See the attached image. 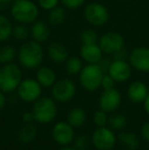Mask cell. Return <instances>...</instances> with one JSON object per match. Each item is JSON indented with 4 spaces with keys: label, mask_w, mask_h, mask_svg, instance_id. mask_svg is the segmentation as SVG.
Segmentation results:
<instances>
[{
    "label": "cell",
    "mask_w": 149,
    "mask_h": 150,
    "mask_svg": "<svg viewBox=\"0 0 149 150\" xmlns=\"http://www.w3.org/2000/svg\"><path fill=\"white\" fill-rule=\"evenodd\" d=\"M45 56V51L42 44L34 40L23 42L18 49V61L20 67L26 69H37L42 65Z\"/></svg>",
    "instance_id": "1"
},
{
    "label": "cell",
    "mask_w": 149,
    "mask_h": 150,
    "mask_svg": "<svg viewBox=\"0 0 149 150\" xmlns=\"http://www.w3.org/2000/svg\"><path fill=\"white\" fill-rule=\"evenodd\" d=\"M10 16L18 24L32 25L39 18L40 8L32 0H16L9 8Z\"/></svg>",
    "instance_id": "2"
},
{
    "label": "cell",
    "mask_w": 149,
    "mask_h": 150,
    "mask_svg": "<svg viewBox=\"0 0 149 150\" xmlns=\"http://www.w3.org/2000/svg\"><path fill=\"white\" fill-rule=\"evenodd\" d=\"M32 112L35 117V122L42 125L52 122L57 115V104L52 97L41 96L34 102Z\"/></svg>",
    "instance_id": "3"
},
{
    "label": "cell",
    "mask_w": 149,
    "mask_h": 150,
    "mask_svg": "<svg viewBox=\"0 0 149 150\" xmlns=\"http://www.w3.org/2000/svg\"><path fill=\"white\" fill-rule=\"evenodd\" d=\"M23 80L20 67L14 62L1 64L0 67V91L3 93H11L16 91Z\"/></svg>",
    "instance_id": "4"
},
{
    "label": "cell",
    "mask_w": 149,
    "mask_h": 150,
    "mask_svg": "<svg viewBox=\"0 0 149 150\" xmlns=\"http://www.w3.org/2000/svg\"><path fill=\"white\" fill-rule=\"evenodd\" d=\"M104 74V71L98 63H87L79 74V83L87 92H95L101 87V81Z\"/></svg>",
    "instance_id": "5"
},
{
    "label": "cell",
    "mask_w": 149,
    "mask_h": 150,
    "mask_svg": "<svg viewBox=\"0 0 149 150\" xmlns=\"http://www.w3.org/2000/svg\"><path fill=\"white\" fill-rule=\"evenodd\" d=\"M83 16L85 21L93 28H102L110 18L108 8L99 2H90L84 7Z\"/></svg>",
    "instance_id": "6"
},
{
    "label": "cell",
    "mask_w": 149,
    "mask_h": 150,
    "mask_svg": "<svg viewBox=\"0 0 149 150\" xmlns=\"http://www.w3.org/2000/svg\"><path fill=\"white\" fill-rule=\"evenodd\" d=\"M77 94V85L70 78H62L56 80L51 87L52 98L59 103H66L71 101Z\"/></svg>",
    "instance_id": "7"
},
{
    "label": "cell",
    "mask_w": 149,
    "mask_h": 150,
    "mask_svg": "<svg viewBox=\"0 0 149 150\" xmlns=\"http://www.w3.org/2000/svg\"><path fill=\"white\" fill-rule=\"evenodd\" d=\"M117 142L114 131L107 127H97L91 136V143L97 150H112Z\"/></svg>",
    "instance_id": "8"
},
{
    "label": "cell",
    "mask_w": 149,
    "mask_h": 150,
    "mask_svg": "<svg viewBox=\"0 0 149 150\" xmlns=\"http://www.w3.org/2000/svg\"><path fill=\"white\" fill-rule=\"evenodd\" d=\"M42 86L36 79L26 78L23 79L18 85L16 93L18 98L26 103H34L42 96Z\"/></svg>",
    "instance_id": "9"
},
{
    "label": "cell",
    "mask_w": 149,
    "mask_h": 150,
    "mask_svg": "<svg viewBox=\"0 0 149 150\" xmlns=\"http://www.w3.org/2000/svg\"><path fill=\"white\" fill-rule=\"evenodd\" d=\"M98 45L106 55L112 56L117 51L126 47V41L124 36L119 32H106L99 37Z\"/></svg>",
    "instance_id": "10"
},
{
    "label": "cell",
    "mask_w": 149,
    "mask_h": 150,
    "mask_svg": "<svg viewBox=\"0 0 149 150\" xmlns=\"http://www.w3.org/2000/svg\"><path fill=\"white\" fill-rule=\"evenodd\" d=\"M52 138L60 147L70 146L76 137L75 129L68 122H58L52 128Z\"/></svg>",
    "instance_id": "11"
},
{
    "label": "cell",
    "mask_w": 149,
    "mask_h": 150,
    "mask_svg": "<svg viewBox=\"0 0 149 150\" xmlns=\"http://www.w3.org/2000/svg\"><path fill=\"white\" fill-rule=\"evenodd\" d=\"M128 61L133 69L141 73H149V48L137 46L130 51Z\"/></svg>",
    "instance_id": "12"
},
{
    "label": "cell",
    "mask_w": 149,
    "mask_h": 150,
    "mask_svg": "<svg viewBox=\"0 0 149 150\" xmlns=\"http://www.w3.org/2000/svg\"><path fill=\"white\" fill-rule=\"evenodd\" d=\"M107 74L117 83H125L131 79L133 67L128 60L112 59L107 69Z\"/></svg>",
    "instance_id": "13"
},
{
    "label": "cell",
    "mask_w": 149,
    "mask_h": 150,
    "mask_svg": "<svg viewBox=\"0 0 149 150\" xmlns=\"http://www.w3.org/2000/svg\"><path fill=\"white\" fill-rule=\"evenodd\" d=\"M121 104V94L117 89L113 88L103 90L98 99L99 108L107 113H112L119 108Z\"/></svg>",
    "instance_id": "14"
},
{
    "label": "cell",
    "mask_w": 149,
    "mask_h": 150,
    "mask_svg": "<svg viewBox=\"0 0 149 150\" xmlns=\"http://www.w3.org/2000/svg\"><path fill=\"white\" fill-rule=\"evenodd\" d=\"M80 57L82 60L89 64H96L99 63L103 58V51L101 50L98 43L95 44H82L80 47Z\"/></svg>",
    "instance_id": "15"
},
{
    "label": "cell",
    "mask_w": 149,
    "mask_h": 150,
    "mask_svg": "<svg viewBox=\"0 0 149 150\" xmlns=\"http://www.w3.org/2000/svg\"><path fill=\"white\" fill-rule=\"evenodd\" d=\"M46 54L49 60L55 64H62L70 56L68 47L58 41H54L48 44L46 48Z\"/></svg>",
    "instance_id": "16"
},
{
    "label": "cell",
    "mask_w": 149,
    "mask_h": 150,
    "mask_svg": "<svg viewBox=\"0 0 149 150\" xmlns=\"http://www.w3.org/2000/svg\"><path fill=\"white\" fill-rule=\"evenodd\" d=\"M149 93V88L144 82L142 81H134L129 85L127 90L128 99L132 103L139 104L143 103L146 96Z\"/></svg>",
    "instance_id": "17"
},
{
    "label": "cell",
    "mask_w": 149,
    "mask_h": 150,
    "mask_svg": "<svg viewBox=\"0 0 149 150\" xmlns=\"http://www.w3.org/2000/svg\"><path fill=\"white\" fill-rule=\"evenodd\" d=\"M30 37L32 40L40 44L47 42L50 37V28L48 23L37 20L30 25Z\"/></svg>",
    "instance_id": "18"
},
{
    "label": "cell",
    "mask_w": 149,
    "mask_h": 150,
    "mask_svg": "<svg viewBox=\"0 0 149 150\" xmlns=\"http://www.w3.org/2000/svg\"><path fill=\"white\" fill-rule=\"evenodd\" d=\"M38 83L42 86V88H51L56 82V74L51 67L41 65L36 69V78Z\"/></svg>",
    "instance_id": "19"
},
{
    "label": "cell",
    "mask_w": 149,
    "mask_h": 150,
    "mask_svg": "<svg viewBox=\"0 0 149 150\" xmlns=\"http://www.w3.org/2000/svg\"><path fill=\"white\" fill-rule=\"evenodd\" d=\"M66 8L62 5H58L54 7L53 9L49 10L47 14V23L49 26L52 27H58L61 26L66 21L68 16V11Z\"/></svg>",
    "instance_id": "20"
},
{
    "label": "cell",
    "mask_w": 149,
    "mask_h": 150,
    "mask_svg": "<svg viewBox=\"0 0 149 150\" xmlns=\"http://www.w3.org/2000/svg\"><path fill=\"white\" fill-rule=\"evenodd\" d=\"M66 122L74 129L83 127L87 122V113L83 107H73L68 113Z\"/></svg>",
    "instance_id": "21"
},
{
    "label": "cell",
    "mask_w": 149,
    "mask_h": 150,
    "mask_svg": "<svg viewBox=\"0 0 149 150\" xmlns=\"http://www.w3.org/2000/svg\"><path fill=\"white\" fill-rule=\"evenodd\" d=\"M117 141L127 150H137L140 146L139 137L133 132H128V131L121 132L117 136Z\"/></svg>",
    "instance_id": "22"
},
{
    "label": "cell",
    "mask_w": 149,
    "mask_h": 150,
    "mask_svg": "<svg viewBox=\"0 0 149 150\" xmlns=\"http://www.w3.org/2000/svg\"><path fill=\"white\" fill-rule=\"evenodd\" d=\"M37 136V128L34 124H24L18 132V138L20 142L28 144L35 140Z\"/></svg>",
    "instance_id": "23"
},
{
    "label": "cell",
    "mask_w": 149,
    "mask_h": 150,
    "mask_svg": "<svg viewBox=\"0 0 149 150\" xmlns=\"http://www.w3.org/2000/svg\"><path fill=\"white\" fill-rule=\"evenodd\" d=\"M64 64V69L68 73V75L75 77V76H79L80 71H82L84 64H83V60L80 56H68V58L66 59Z\"/></svg>",
    "instance_id": "24"
},
{
    "label": "cell",
    "mask_w": 149,
    "mask_h": 150,
    "mask_svg": "<svg viewBox=\"0 0 149 150\" xmlns=\"http://www.w3.org/2000/svg\"><path fill=\"white\" fill-rule=\"evenodd\" d=\"M18 58V49L10 44L0 47V64L11 63Z\"/></svg>",
    "instance_id": "25"
},
{
    "label": "cell",
    "mask_w": 149,
    "mask_h": 150,
    "mask_svg": "<svg viewBox=\"0 0 149 150\" xmlns=\"http://www.w3.org/2000/svg\"><path fill=\"white\" fill-rule=\"evenodd\" d=\"M13 25L11 21L5 14L0 13V42H6L11 38V32Z\"/></svg>",
    "instance_id": "26"
},
{
    "label": "cell",
    "mask_w": 149,
    "mask_h": 150,
    "mask_svg": "<svg viewBox=\"0 0 149 150\" xmlns=\"http://www.w3.org/2000/svg\"><path fill=\"white\" fill-rule=\"evenodd\" d=\"M11 38L20 42H25L30 38V27L28 25L18 24L12 27Z\"/></svg>",
    "instance_id": "27"
},
{
    "label": "cell",
    "mask_w": 149,
    "mask_h": 150,
    "mask_svg": "<svg viewBox=\"0 0 149 150\" xmlns=\"http://www.w3.org/2000/svg\"><path fill=\"white\" fill-rule=\"evenodd\" d=\"M79 39L82 44H95L99 41V35L93 27L86 28L80 33Z\"/></svg>",
    "instance_id": "28"
},
{
    "label": "cell",
    "mask_w": 149,
    "mask_h": 150,
    "mask_svg": "<svg viewBox=\"0 0 149 150\" xmlns=\"http://www.w3.org/2000/svg\"><path fill=\"white\" fill-rule=\"evenodd\" d=\"M108 125L113 131H121L127 127L128 119L123 113H114L108 117Z\"/></svg>",
    "instance_id": "29"
},
{
    "label": "cell",
    "mask_w": 149,
    "mask_h": 150,
    "mask_svg": "<svg viewBox=\"0 0 149 150\" xmlns=\"http://www.w3.org/2000/svg\"><path fill=\"white\" fill-rule=\"evenodd\" d=\"M73 144L77 150H88L91 144V138H89L87 134H81L75 137Z\"/></svg>",
    "instance_id": "30"
},
{
    "label": "cell",
    "mask_w": 149,
    "mask_h": 150,
    "mask_svg": "<svg viewBox=\"0 0 149 150\" xmlns=\"http://www.w3.org/2000/svg\"><path fill=\"white\" fill-rule=\"evenodd\" d=\"M108 113L102 109H98L93 115V122L96 127H105L108 125Z\"/></svg>",
    "instance_id": "31"
},
{
    "label": "cell",
    "mask_w": 149,
    "mask_h": 150,
    "mask_svg": "<svg viewBox=\"0 0 149 150\" xmlns=\"http://www.w3.org/2000/svg\"><path fill=\"white\" fill-rule=\"evenodd\" d=\"M87 0H60V3L62 6L68 10H76L83 7L85 5Z\"/></svg>",
    "instance_id": "32"
},
{
    "label": "cell",
    "mask_w": 149,
    "mask_h": 150,
    "mask_svg": "<svg viewBox=\"0 0 149 150\" xmlns=\"http://www.w3.org/2000/svg\"><path fill=\"white\" fill-rule=\"evenodd\" d=\"M60 3V0H37V4L40 9L44 11H49L53 9L54 7L58 6Z\"/></svg>",
    "instance_id": "33"
},
{
    "label": "cell",
    "mask_w": 149,
    "mask_h": 150,
    "mask_svg": "<svg viewBox=\"0 0 149 150\" xmlns=\"http://www.w3.org/2000/svg\"><path fill=\"white\" fill-rule=\"evenodd\" d=\"M115 84H117V82H115L107 73H105L103 75V78H102L101 87L100 88H102L103 90L113 89V88H115Z\"/></svg>",
    "instance_id": "34"
},
{
    "label": "cell",
    "mask_w": 149,
    "mask_h": 150,
    "mask_svg": "<svg viewBox=\"0 0 149 150\" xmlns=\"http://www.w3.org/2000/svg\"><path fill=\"white\" fill-rule=\"evenodd\" d=\"M140 134L141 137L144 141H146L147 143H149V120L145 122L141 127V130H140Z\"/></svg>",
    "instance_id": "35"
},
{
    "label": "cell",
    "mask_w": 149,
    "mask_h": 150,
    "mask_svg": "<svg viewBox=\"0 0 149 150\" xmlns=\"http://www.w3.org/2000/svg\"><path fill=\"white\" fill-rule=\"evenodd\" d=\"M129 53H130V51H128L127 48L124 47L123 49H121L119 51H117L115 54H113L112 59H125V60H128Z\"/></svg>",
    "instance_id": "36"
},
{
    "label": "cell",
    "mask_w": 149,
    "mask_h": 150,
    "mask_svg": "<svg viewBox=\"0 0 149 150\" xmlns=\"http://www.w3.org/2000/svg\"><path fill=\"white\" fill-rule=\"evenodd\" d=\"M22 120L24 124H33L35 122V117L32 111H28V112H25L23 115Z\"/></svg>",
    "instance_id": "37"
},
{
    "label": "cell",
    "mask_w": 149,
    "mask_h": 150,
    "mask_svg": "<svg viewBox=\"0 0 149 150\" xmlns=\"http://www.w3.org/2000/svg\"><path fill=\"white\" fill-rule=\"evenodd\" d=\"M11 4V0H0V13H3L4 11L9 9Z\"/></svg>",
    "instance_id": "38"
},
{
    "label": "cell",
    "mask_w": 149,
    "mask_h": 150,
    "mask_svg": "<svg viewBox=\"0 0 149 150\" xmlns=\"http://www.w3.org/2000/svg\"><path fill=\"white\" fill-rule=\"evenodd\" d=\"M112 59H109L108 57H104L103 56V58H102V59L100 60V62L98 63V64L101 67V69L104 71V73H107V69H108V67H109L110 63H112Z\"/></svg>",
    "instance_id": "39"
},
{
    "label": "cell",
    "mask_w": 149,
    "mask_h": 150,
    "mask_svg": "<svg viewBox=\"0 0 149 150\" xmlns=\"http://www.w3.org/2000/svg\"><path fill=\"white\" fill-rule=\"evenodd\" d=\"M6 102H7V100H6L5 93L0 91V112L4 109V107H5V105H6Z\"/></svg>",
    "instance_id": "40"
},
{
    "label": "cell",
    "mask_w": 149,
    "mask_h": 150,
    "mask_svg": "<svg viewBox=\"0 0 149 150\" xmlns=\"http://www.w3.org/2000/svg\"><path fill=\"white\" fill-rule=\"evenodd\" d=\"M143 108H144V111L146 112V115L149 117V93L147 96H146L145 100L143 101Z\"/></svg>",
    "instance_id": "41"
},
{
    "label": "cell",
    "mask_w": 149,
    "mask_h": 150,
    "mask_svg": "<svg viewBox=\"0 0 149 150\" xmlns=\"http://www.w3.org/2000/svg\"><path fill=\"white\" fill-rule=\"evenodd\" d=\"M59 150H77L75 148L74 146H64V147H61V148H60Z\"/></svg>",
    "instance_id": "42"
},
{
    "label": "cell",
    "mask_w": 149,
    "mask_h": 150,
    "mask_svg": "<svg viewBox=\"0 0 149 150\" xmlns=\"http://www.w3.org/2000/svg\"><path fill=\"white\" fill-rule=\"evenodd\" d=\"M125 1H132V0H125Z\"/></svg>",
    "instance_id": "43"
},
{
    "label": "cell",
    "mask_w": 149,
    "mask_h": 150,
    "mask_svg": "<svg viewBox=\"0 0 149 150\" xmlns=\"http://www.w3.org/2000/svg\"><path fill=\"white\" fill-rule=\"evenodd\" d=\"M11 1H12V2H14V1H16V0H11Z\"/></svg>",
    "instance_id": "44"
}]
</instances>
